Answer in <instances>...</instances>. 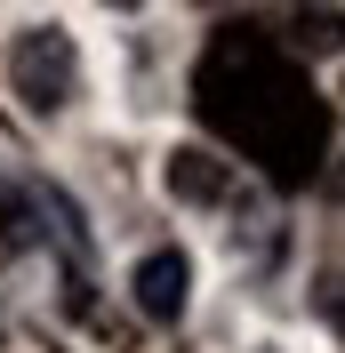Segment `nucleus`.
Wrapping results in <instances>:
<instances>
[{"mask_svg":"<svg viewBox=\"0 0 345 353\" xmlns=\"http://www.w3.org/2000/svg\"><path fill=\"white\" fill-rule=\"evenodd\" d=\"M129 297H137V313L145 321H185V305H193V257L185 249H145L137 257V273H129Z\"/></svg>","mask_w":345,"mask_h":353,"instance_id":"obj_2","label":"nucleus"},{"mask_svg":"<svg viewBox=\"0 0 345 353\" xmlns=\"http://www.w3.org/2000/svg\"><path fill=\"white\" fill-rule=\"evenodd\" d=\"M169 193H185V201H217V193H225V169H217L209 153H177V161H169Z\"/></svg>","mask_w":345,"mask_h":353,"instance_id":"obj_3","label":"nucleus"},{"mask_svg":"<svg viewBox=\"0 0 345 353\" xmlns=\"http://www.w3.org/2000/svg\"><path fill=\"white\" fill-rule=\"evenodd\" d=\"M8 81L32 112H65L72 88H81V57H72V32L65 24H24L8 41Z\"/></svg>","mask_w":345,"mask_h":353,"instance_id":"obj_1","label":"nucleus"}]
</instances>
